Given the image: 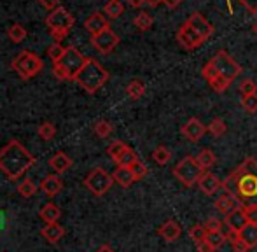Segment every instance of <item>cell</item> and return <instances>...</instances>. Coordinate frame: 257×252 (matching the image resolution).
Returning a JSON list of instances; mask_svg holds the SVG:
<instances>
[{
	"mask_svg": "<svg viewBox=\"0 0 257 252\" xmlns=\"http://www.w3.org/2000/svg\"><path fill=\"white\" fill-rule=\"evenodd\" d=\"M208 84H210V88H212L215 93H224V91H227V89H229V86L233 84V81L226 79L224 75H217V77L210 79Z\"/></svg>",
	"mask_w": 257,
	"mask_h": 252,
	"instance_id": "33",
	"label": "cell"
},
{
	"mask_svg": "<svg viewBox=\"0 0 257 252\" xmlns=\"http://www.w3.org/2000/svg\"><path fill=\"white\" fill-rule=\"evenodd\" d=\"M206 132H208L212 137H215V139H219V137L226 135V132H227V124L224 123L222 117H213V119L210 121L208 124H206Z\"/></svg>",
	"mask_w": 257,
	"mask_h": 252,
	"instance_id": "29",
	"label": "cell"
},
{
	"mask_svg": "<svg viewBox=\"0 0 257 252\" xmlns=\"http://www.w3.org/2000/svg\"><path fill=\"white\" fill-rule=\"evenodd\" d=\"M53 75L58 79V81H70V75L65 70V67L61 63H54L53 65Z\"/></svg>",
	"mask_w": 257,
	"mask_h": 252,
	"instance_id": "45",
	"label": "cell"
},
{
	"mask_svg": "<svg viewBox=\"0 0 257 252\" xmlns=\"http://www.w3.org/2000/svg\"><path fill=\"white\" fill-rule=\"evenodd\" d=\"M122 13H124V6L121 0H108L103 6V14L108 20H117Z\"/></svg>",
	"mask_w": 257,
	"mask_h": 252,
	"instance_id": "26",
	"label": "cell"
},
{
	"mask_svg": "<svg viewBox=\"0 0 257 252\" xmlns=\"http://www.w3.org/2000/svg\"><path fill=\"white\" fill-rule=\"evenodd\" d=\"M187 23H189L191 27H193L194 30H196L198 34L205 39V41H208V39L213 35V30H215V28H213V25L210 23V21L206 20L201 13H193L189 16V20H187Z\"/></svg>",
	"mask_w": 257,
	"mask_h": 252,
	"instance_id": "13",
	"label": "cell"
},
{
	"mask_svg": "<svg viewBox=\"0 0 257 252\" xmlns=\"http://www.w3.org/2000/svg\"><path fill=\"white\" fill-rule=\"evenodd\" d=\"M205 228H206V231H222V229L226 228V222L217 217H208L205 221Z\"/></svg>",
	"mask_w": 257,
	"mask_h": 252,
	"instance_id": "44",
	"label": "cell"
},
{
	"mask_svg": "<svg viewBox=\"0 0 257 252\" xmlns=\"http://www.w3.org/2000/svg\"><path fill=\"white\" fill-rule=\"evenodd\" d=\"M205 240L213 250H219L220 247L227 242V235L224 231H208V233H206Z\"/></svg>",
	"mask_w": 257,
	"mask_h": 252,
	"instance_id": "31",
	"label": "cell"
},
{
	"mask_svg": "<svg viewBox=\"0 0 257 252\" xmlns=\"http://www.w3.org/2000/svg\"><path fill=\"white\" fill-rule=\"evenodd\" d=\"M41 189L44 191L46 196L54 198L56 194H60V193H61V189H63V181L60 179V175L49 174V175H46V177L42 179Z\"/></svg>",
	"mask_w": 257,
	"mask_h": 252,
	"instance_id": "19",
	"label": "cell"
},
{
	"mask_svg": "<svg viewBox=\"0 0 257 252\" xmlns=\"http://www.w3.org/2000/svg\"><path fill=\"white\" fill-rule=\"evenodd\" d=\"M224 222H226V228L229 231H234V233H241V229L248 224V219H247V214H245V208H236L233 210L231 214L224 215Z\"/></svg>",
	"mask_w": 257,
	"mask_h": 252,
	"instance_id": "14",
	"label": "cell"
},
{
	"mask_svg": "<svg viewBox=\"0 0 257 252\" xmlns=\"http://www.w3.org/2000/svg\"><path fill=\"white\" fill-rule=\"evenodd\" d=\"M222 191L231 193L241 205H257V160L245 158L226 179Z\"/></svg>",
	"mask_w": 257,
	"mask_h": 252,
	"instance_id": "1",
	"label": "cell"
},
{
	"mask_svg": "<svg viewBox=\"0 0 257 252\" xmlns=\"http://www.w3.org/2000/svg\"><path fill=\"white\" fill-rule=\"evenodd\" d=\"M7 37L14 42V44H21L27 39V28L21 23H13L7 28Z\"/></svg>",
	"mask_w": 257,
	"mask_h": 252,
	"instance_id": "27",
	"label": "cell"
},
{
	"mask_svg": "<svg viewBox=\"0 0 257 252\" xmlns=\"http://www.w3.org/2000/svg\"><path fill=\"white\" fill-rule=\"evenodd\" d=\"M86 60H88V56L82 55L75 46H68V48L65 49V55H63V58L60 60V63L63 65L65 70L68 72L70 81H74V77L77 75V72L84 67Z\"/></svg>",
	"mask_w": 257,
	"mask_h": 252,
	"instance_id": "9",
	"label": "cell"
},
{
	"mask_svg": "<svg viewBox=\"0 0 257 252\" xmlns=\"http://www.w3.org/2000/svg\"><path fill=\"white\" fill-rule=\"evenodd\" d=\"M238 91H240L243 96L255 95V93H257V84H255V81H254V79H250V77L243 79V81L240 82V86H238Z\"/></svg>",
	"mask_w": 257,
	"mask_h": 252,
	"instance_id": "40",
	"label": "cell"
},
{
	"mask_svg": "<svg viewBox=\"0 0 257 252\" xmlns=\"http://www.w3.org/2000/svg\"><path fill=\"white\" fill-rule=\"evenodd\" d=\"M112 179H114L115 184L121 186L122 189L132 188V186L137 182L135 174H133L132 168H128V167H117L114 170V174H112Z\"/></svg>",
	"mask_w": 257,
	"mask_h": 252,
	"instance_id": "20",
	"label": "cell"
},
{
	"mask_svg": "<svg viewBox=\"0 0 257 252\" xmlns=\"http://www.w3.org/2000/svg\"><path fill=\"white\" fill-rule=\"evenodd\" d=\"M153 160L158 165H166L170 160H172V153H170V149L166 146H158L153 151Z\"/></svg>",
	"mask_w": 257,
	"mask_h": 252,
	"instance_id": "35",
	"label": "cell"
},
{
	"mask_svg": "<svg viewBox=\"0 0 257 252\" xmlns=\"http://www.w3.org/2000/svg\"><path fill=\"white\" fill-rule=\"evenodd\" d=\"M65 49L67 48H63V46L60 44V42H53L51 46L48 48V56H49V60L54 63H60V60L63 58V55H65Z\"/></svg>",
	"mask_w": 257,
	"mask_h": 252,
	"instance_id": "37",
	"label": "cell"
},
{
	"mask_svg": "<svg viewBox=\"0 0 257 252\" xmlns=\"http://www.w3.org/2000/svg\"><path fill=\"white\" fill-rule=\"evenodd\" d=\"M108 77H110V74H108V70L102 63L96 62L95 58H88L84 67L74 77V82H77L86 93L95 95L96 91H100L107 84Z\"/></svg>",
	"mask_w": 257,
	"mask_h": 252,
	"instance_id": "3",
	"label": "cell"
},
{
	"mask_svg": "<svg viewBox=\"0 0 257 252\" xmlns=\"http://www.w3.org/2000/svg\"><path fill=\"white\" fill-rule=\"evenodd\" d=\"M180 133H182L189 142L196 144V142H200V140L205 137V133H208V132H206V126L201 123V119L191 117V119L180 128Z\"/></svg>",
	"mask_w": 257,
	"mask_h": 252,
	"instance_id": "12",
	"label": "cell"
},
{
	"mask_svg": "<svg viewBox=\"0 0 257 252\" xmlns=\"http://www.w3.org/2000/svg\"><path fill=\"white\" fill-rule=\"evenodd\" d=\"M13 70L20 75L21 79H32L44 68V62L39 55H35L34 51H21L16 58L11 63Z\"/></svg>",
	"mask_w": 257,
	"mask_h": 252,
	"instance_id": "6",
	"label": "cell"
},
{
	"mask_svg": "<svg viewBox=\"0 0 257 252\" xmlns=\"http://www.w3.org/2000/svg\"><path fill=\"white\" fill-rule=\"evenodd\" d=\"M144 4H146V0H128V6L133 7V9H140Z\"/></svg>",
	"mask_w": 257,
	"mask_h": 252,
	"instance_id": "51",
	"label": "cell"
},
{
	"mask_svg": "<svg viewBox=\"0 0 257 252\" xmlns=\"http://www.w3.org/2000/svg\"><path fill=\"white\" fill-rule=\"evenodd\" d=\"M245 214H247L248 222L257 224V205H245Z\"/></svg>",
	"mask_w": 257,
	"mask_h": 252,
	"instance_id": "46",
	"label": "cell"
},
{
	"mask_svg": "<svg viewBox=\"0 0 257 252\" xmlns=\"http://www.w3.org/2000/svg\"><path fill=\"white\" fill-rule=\"evenodd\" d=\"M41 235L44 236L49 243H58L65 236V228L61 224H58V222H51V224H46L44 228H42Z\"/></svg>",
	"mask_w": 257,
	"mask_h": 252,
	"instance_id": "22",
	"label": "cell"
},
{
	"mask_svg": "<svg viewBox=\"0 0 257 252\" xmlns=\"http://www.w3.org/2000/svg\"><path fill=\"white\" fill-rule=\"evenodd\" d=\"M182 2H184V0H163V4H165L168 9H177V7H179Z\"/></svg>",
	"mask_w": 257,
	"mask_h": 252,
	"instance_id": "50",
	"label": "cell"
},
{
	"mask_svg": "<svg viewBox=\"0 0 257 252\" xmlns=\"http://www.w3.org/2000/svg\"><path fill=\"white\" fill-rule=\"evenodd\" d=\"M196 161H198V165L206 172L208 168H212L213 165L217 163V156L213 154L212 149H203V151H200V154L196 156Z\"/></svg>",
	"mask_w": 257,
	"mask_h": 252,
	"instance_id": "30",
	"label": "cell"
},
{
	"mask_svg": "<svg viewBox=\"0 0 257 252\" xmlns=\"http://www.w3.org/2000/svg\"><path fill=\"white\" fill-rule=\"evenodd\" d=\"M173 177L184 186V188H193L198 186V181L201 179V175L205 174L203 168L198 165L194 156H186L173 167Z\"/></svg>",
	"mask_w": 257,
	"mask_h": 252,
	"instance_id": "5",
	"label": "cell"
},
{
	"mask_svg": "<svg viewBox=\"0 0 257 252\" xmlns=\"http://www.w3.org/2000/svg\"><path fill=\"white\" fill-rule=\"evenodd\" d=\"M39 215H41V219L46 224H51V222H58V219L61 217V210L54 203H46L44 207L41 208Z\"/></svg>",
	"mask_w": 257,
	"mask_h": 252,
	"instance_id": "23",
	"label": "cell"
},
{
	"mask_svg": "<svg viewBox=\"0 0 257 252\" xmlns=\"http://www.w3.org/2000/svg\"><path fill=\"white\" fill-rule=\"evenodd\" d=\"M222 186H224V181H220L217 175L210 174V172H205L200 181H198V188H200L201 193L206 194V196H213L217 191L222 189Z\"/></svg>",
	"mask_w": 257,
	"mask_h": 252,
	"instance_id": "15",
	"label": "cell"
},
{
	"mask_svg": "<svg viewBox=\"0 0 257 252\" xmlns=\"http://www.w3.org/2000/svg\"><path fill=\"white\" fill-rule=\"evenodd\" d=\"M196 252H215V250L206 243V240H203V242L196 243Z\"/></svg>",
	"mask_w": 257,
	"mask_h": 252,
	"instance_id": "49",
	"label": "cell"
},
{
	"mask_svg": "<svg viewBox=\"0 0 257 252\" xmlns=\"http://www.w3.org/2000/svg\"><path fill=\"white\" fill-rule=\"evenodd\" d=\"M146 4L151 7H158L159 4H163V0H146Z\"/></svg>",
	"mask_w": 257,
	"mask_h": 252,
	"instance_id": "52",
	"label": "cell"
},
{
	"mask_svg": "<svg viewBox=\"0 0 257 252\" xmlns=\"http://www.w3.org/2000/svg\"><path fill=\"white\" fill-rule=\"evenodd\" d=\"M35 165V156L20 142L13 139L0 149V172L11 181L23 177Z\"/></svg>",
	"mask_w": 257,
	"mask_h": 252,
	"instance_id": "2",
	"label": "cell"
},
{
	"mask_svg": "<svg viewBox=\"0 0 257 252\" xmlns=\"http://www.w3.org/2000/svg\"><path fill=\"white\" fill-rule=\"evenodd\" d=\"M158 235L161 236L165 242L172 243V242H177V240L180 238V235H182V228H180V224L177 221L168 219V221H165L158 228Z\"/></svg>",
	"mask_w": 257,
	"mask_h": 252,
	"instance_id": "18",
	"label": "cell"
},
{
	"mask_svg": "<svg viewBox=\"0 0 257 252\" xmlns=\"http://www.w3.org/2000/svg\"><path fill=\"white\" fill-rule=\"evenodd\" d=\"M16 191L20 193V196L30 198V196H34V194H35V191H37V186L34 184V181H32V179H25L23 182H20V184H18Z\"/></svg>",
	"mask_w": 257,
	"mask_h": 252,
	"instance_id": "36",
	"label": "cell"
},
{
	"mask_svg": "<svg viewBox=\"0 0 257 252\" xmlns=\"http://www.w3.org/2000/svg\"><path fill=\"white\" fill-rule=\"evenodd\" d=\"M132 172L135 174V177H137V181H142L144 177H146L147 174H149V168H147V165L144 163V161H137V163H133L132 167Z\"/></svg>",
	"mask_w": 257,
	"mask_h": 252,
	"instance_id": "43",
	"label": "cell"
},
{
	"mask_svg": "<svg viewBox=\"0 0 257 252\" xmlns=\"http://www.w3.org/2000/svg\"><path fill=\"white\" fill-rule=\"evenodd\" d=\"M240 6H243L250 14H257V0H236Z\"/></svg>",
	"mask_w": 257,
	"mask_h": 252,
	"instance_id": "47",
	"label": "cell"
},
{
	"mask_svg": "<svg viewBox=\"0 0 257 252\" xmlns=\"http://www.w3.org/2000/svg\"><path fill=\"white\" fill-rule=\"evenodd\" d=\"M117 44H119V35L112 28H107L102 34L91 37V46L98 53H102V55H110L117 48Z\"/></svg>",
	"mask_w": 257,
	"mask_h": 252,
	"instance_id": "11",
	"label": "cell"
},
{
	"mask_svg": "<svg viewBox=\"0 0 257 252\" xmlns=\"http://www.w3.org/2000/svg\"><path fill=\"white\" fill-rule=\"evenodd\" d=\"M240 236L248 243V247H250V249L257 247V224H252V222H248V224L245 226L243 229H241Z\"/></svg>",
	"mask_w": 257,
	"mask_h": 252,
	"instance_id": "32",
	"label": "cell"
},
{
	"mask_svg": "<svg viewBox=\"0 0 257 252\" xmlns=\"http://www.w3.org/2000/svg\"><path fill=\"white\" fill-rule=\"evenodd\" d=\"M75 25V18L72 13H68L65 7H56V9L49 11L46 16V27L49 28V35L56 42H61L68 34H70L72 27Z\"/></svg>",
	"mask_w": 257,
	"mask_h": 252,
	"instance_id": "4",
	"label": "cell"
},
{
	"mask_svg": "<svg viewBox=\"0 0 257 252\" xmlns=\"http://www.w3.org/2000/svg\"><path fill=\"white\" fill-rule=\"evenodd\" d=\"M72 163H74V161H72V158L67 156L65 153H61V151H60V153H56L51 160H49V167L53 168V172L56 175L65 174V172L72 167Z\"/></svg>",
	"mask_w": 257,
	"mask_h": 252,
	"instance_id": "21",
	"label": "cell"
},
{
	"mask_svg": "<svg viewBox=\"0 0 257 252\" xmlns=\"http://www.w3.org/2000/svg\"><path fill=\"white\" fill-rule=\"evenodd\" d=\"M96 252H115V250L112 249L110 245H102V247H100V249L96 250Z\"/></svg>",
	"mask_w": 257,
	"mask_h": 252,
	"instance_id": "53",
	"label": "cell"
},
{
	"mask_svg": "<svg viewBox=\"0 0 257 252\" xmlns=\"http://www.w3.org/2000/svg\"><path fill=\"white\" fill-rule=\"evenodd\" d=\"M146 91H147L146 84H144L140 79H133V81H130L128 86H126V95L132 100H140L146 95Z\"/></svg>",
	"mask_w": 257,
	"mask_h": 252,
	"instance_id": "24",
	"label": "cell"
},
{
	"mask_svg": "<svg viewBox=\"0 0 257 252\" xmlns=\"http://www.w3.org/2000/svg\"><path fill=\"white\" fill-rule=\"evenodd\" d=\"M206 228H205V224H194L193 228L189 229V238L194 242V245L196 243H200V242H203V240L206 238Z\"/></svg>",
	"mask_w": 257,
	"mask_h": 252,
	"instance_id": "39",
	"label": "cell"
},
{
	"mask_svg": "<svg viewBox=\"0 0 257 252\" xmlns=\"http://www.w3.org/2000/svg\"><path fill=\"white\" fill-rule=\"evenodd\" d=\"M84 28H86V32L93 37V35H98V34H102L103 30L110 28V25H108V20L105 14L93 13L91 16L84 21Z\"/></svg>",
	"mask_w": 257,
	"mask_h": 252,
	"instance_id": "16",
	"label": "cell"
},
{
	"mask_svg": "<svg viewBox=\"0 0 257 252\" xmlns=\"http://www.w3.org/2000/svg\"><path fill=\"white\" fill-rule=\"evenodd\" d=\"M241 207H243V205H241V201L238 200V198L234 196V194L226 193V191H224V193L220 194V196L215 200V208L222 215L231 214L233 210H236V208H241Z\"/></svg>",
	"mask_w": 257,
	"mask_h": 252,
	"instance_id": "17",
	"label": "cell"
},
{
	"mask_svg": "<svg viewBox=\"0 0 257 252\" xmlns=\"http://www.w3.org/2000/svg\"><path fill=\"white\" fill-rule=\"evenodd\" d=\"M177 42H179L184 49H187V51H194V49L201 48L206 41L186 21V23L179 28V32H177Z\"/></svg>",
	"mask_w": 257,
	"mask_h": 252,
	"instance_id": "10",
	"label": "cell"
},
{
	"mask_svg": "<svg viewBox=\"0 0 257 252\" xmlns=\"http://www.w3.org/2000/svg\"><path fill=\"white\" fill-rule=\"evenodd\" d=\"M126 147H128V146H126L122 140H114V142L107 147V154L112 158V161H115V160H117V156L126 149Z\"/></svg>",
	"mask_w": 257,
	"mask_h": 252,
	"instance_id": "42",
	"label": "cell"
},
{
	"mask_svg": "<svg viewBox=\"0 0 257 252\" xmlns=\"http://www.w3.org/2000/svg\"><path fill=\"white\" fill-rule=\"evenodd\" d=\"M252 32H254V34L257 35V20L254 21V25H252Z\"/></svg>",
	"mask_w": 257,
	"mask_h": 252,
	"instance_id": "54",
	"label": "cell"
},
{
	"mask_svg": "<svg viewBox=\"0 0 257 252\" xmlns=\"http://www.w3.org/2000/svg\"><path fill=\"white\" fill-rule=\"evenodd\" d=\"M208 62L215 67L219 75H224V77L229 79V81H234V79L241 74V65L238 63L233 56L227 55L224 49H219V51L213 55V58L208 60Z\"/></svg>",
	"mask_w": 257,
	"mask_h": 252,
	"instance_id": "7",
	"label": "cell"
},
{
	"mask_svg": "<svg viewBox=\"0 0 257 252\" xmlns=\"http://www.w3.org/2000/svg\"><path fill=\"white\" fill-rule=\"evenodd\" d=\"M93 132H95V135L100 137V139H107V137L112 135V132H114V126H112V123H108V121L100 119L93 124Z\"/></svg>",
	"mask_w": 257,
	"mask_h": 252,
	"instance_id": "34",
	"label": "cell"
},
{
	"mask_svg": "<svg viewBox=\"0 0 257 252\" xmlns=\"http://www.w3.org/2000/svg\"><path fill=\"white\" fill-rule=\"evenodd\" d=\"M114 184V179H112L110 174L103 170V168L96 167L86 175L84 179V186L91 191L95 196H103L105 193H108V189Z\"/></svg>",
	"mask_w": 257,
	"mask_h": 252,
	"instance_id": "8",
	"label": "cell"
},
{
	"mask_svg": "<svg viewBox=\"0 0 257 252\" xmlns=\"http://www.w3.org/2000/svg\"><path fill=\"white\" fill-rule=\"evenodd\" d=\"M241 109L248 114H257V93L255 95H248L241 98Z\"/></svg>",
	"mask_w": 257,
	"mask_h": 252,
	"instance_id": "41",
	"label": "cell"
},
{
	"mask_svg": "<svg viewBox=\"0 0 257 252\" xmlns=\"http://www.w3.org/2000/svg\"><path fill=\"white\" fill-rule=\"evenodd\" d=\"M133 25H135V28L139 32H147L153 28L154 25V18L151 13H146V11H142V13H139L135 16V20H133Z\"/></svg>",
	"mask_w": 257,
	"mask_h": 252,
	"instance_id": "25",
	"label": "cell"
},
{
	"mask_svg": "<svg viewBox=\"0 0 257 252\" xmlns=\"http://www.w3.org/2000/svg\"><path fill=\"white\" fill-rule=\"evenodd\" d=\"M39 4H41L44 9L53 11V9H56V7H60L61 0H39Z\"/></svg>",
	"mask_w": 257,
	"mask_h": 252,
	"instance_id": "48",
	"label": "cell"
},
{
	"mask_svg": "<svg viewBox=\"0 0 257 252\" xmlns=\"http://www.w3.org/2000/svg\"><path fill=\"white\" fill-rule=\"evenodd\" d=\"M39 137H41L42 140H53L54 135H56V126L53 123H49V121H44V123L39 124Z\"/></svg>",
	"mask_w": 257,
	"mask_h": 252,
	"instance_id": "38",
	"label": "cell"
},
{
	"mask_svg": "<svg viewBox=\"0 0 257 252\" xmlns=\"http://www.w3.org/2000/svg\"><path fill=\"white\" fill-rule=\"evenodd\" d=\"M137 161H139V156H137V153L135 151L132 149V147H126L124 151H122L121 154H119L117 156V160L114 161L115 165H117V167H132L133 163H137Z\"/></svg>",
	"mask_w": 257,
	"mask_h": 252,
	"instance_id": "28",
	"label": "cell"
}]
</instances>
